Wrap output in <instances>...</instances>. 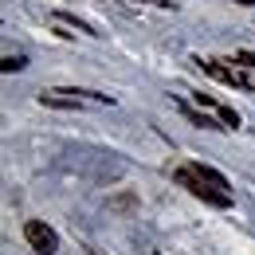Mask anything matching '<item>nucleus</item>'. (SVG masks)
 <instances>
[{
    "label": "nucleus",
    "mask_w": 255,
    "mask_h": 255,
    "mask_svg": "<svg viewBox=\"0 0 255 255\" xmlns=\"http://www.w3.org/2000/svg\"><path fill=\"white\" fill-rule=\"evenodd\" d=\"M177 185H181V189H189L196 200L212 204V208H228V204H232V192H224V189H216V185H208L204 177H196V173H192V165H181V169H177Z\"/></svg>",
    "instance_id": "nucleus-1"
},
{
    "label": "nucleus",
    "mask_w": 255,
    "mask_h": 255,
    "mask_svg": "<svg viewBox=\"0 0 255 255\" xmlns=\"http://www.w3.org/2000/svg\"><path fill=\"white\" fill-rule=\"evenodd\" d=\"M24 240H28V248L35 255H55L59 252V236H55V228L43 220H24Z\"/></svg>",
    "instance_id": "nucleus-2"
},
{
    "label": "nucleus",
    "mask_w": 255,
    "mask_h": 255,
    "mask_svg": "<svg viewBox=\"0 0 255 255\" xmlns=\"http://www.w3.org/2000/svg\"><path fill=\"white\" fill-rule=\"evenodd\" d=\"M196 63L204 67L216 83H224V87H240V91H252V75L244 71V67H224L220 59H196Z\"/></svg>",
    "instance_id": "nucleus-3"
},
{
    "label": "nucleus",
    "mask_w": 255,
    "mask_h": 255,
    "mask_svg": "<svg viewBox=\"0 0 255 255\" xmlns=\"http://www.w3.org/2000/svg\"><path fill=\"white\" fill-rule=\"evenodd\" d=\"M192 173H196V177H204V181H208V185H216V189L232 192V189H228V181H224V177L212 169V165H204V161H192Z\"/></svg>",
    "instance_id": "nucleus-4"
},
{
    "label": "nucleus",
    "mask_w": 255,
    "mask_h": 255,
    "mask_svg": "<svg viewBox=\"0 0 255 255\" xmlns=\"http://www.w3.org/2000/svg\"><path fill=\"white\" fill-rule=\"evenodd\" d=\"M59 24H71L75 32H87V35H98L95 24H87V20H79V16H71V12H59Z\"/></svg>",
    "instance_id": "nucleus-5"
},
{
    "label": "nucleus",
    "mask_w": 255,
    "mask_h": 255,
    "mask_svg": "<svg viewBox=\"0 0 255 255\" xmlns=\"http://www.w3.org/2000/svg\"><path fill=\"white\" fill-rule=\"evenodd\" d=\"M216 118H220L224 126H232V129L240 126V114H236V110H232V106H216Z\"/></svg>",
    "instance_id": "nucleus-6"
},
{
    "label": "nucleus",
    "mask_w": 255,
    "mask_h": 255,
    "mask_svg": "<svg viewBox=\"0 0 255 255\" xmlns=\"http://www.w3.org/2000/svg\"><path fill=\"white\" fill-rule=\"evenodd\" d=\"M4 75H12V71H24V67H28V59H24V55H4Z\"/></svg>",
    "instance_id": "nucleus-7"
},
{
    "label": "nucleus",
    "mask_w": 255,
    "mask_h": 255,
    "mask_svg": "<svg viewBox=\"0 0 255 255\" xmlns=\"http://www.w3.org/2000/svg\"><path fill=\"white\" fill-rule=\"evenodd\" d=\"M185 114H189V122H196V126H204V129H220L212 118H204V114H196V110H185Z\"/></svg>",
    "instance_id": "nucleus-8"
},
{
    "label": "nucleus",
    "mask_w": 255,
    "mask_h": 255,
    "mask_svg": "<svg viewBox=\"0 0 255 255\" xmlns=\"http://www.w3.org/2000/svg\"><path fill=\"white\" fill-rule=\"evenodd\" d=\"M133 4H153V8H169V12H173V8H177V4H173V0H133Z\"/></svg>",
    "instance_id": "nucleus-9"
},
{
    "label": "nucleus",
    "mask_w": 255,
    "mask_h": 255,
    "mask_svg": "<svg viewBox=\"0 0 255 255\" xmlns=\"http://www.w3.org/2000/svg\"><path fill=\"white\" fill-rule=\"evenodd\" d=\"M110 204H114V208H133V204H137V200H133V196H114V200H110Z\"/></svg>",
    "instance_id": "nucleus-10"
},
{
    "label": "nucleus",
    "mask_w": 255,
    "mask_h": 255,
    "mask_svg": "<svg viewBox=\"0 0 255 255\" xmlns=\"http://www.w3.org/2000/svg\"><path fill=\"white\" fill-rule=\"evenodd\" d=\"M236 59H240V67H255V51H240Z\"/></svg>",
    "instance_id": "nucleus-11"
},
{
    "label": "nucleus",
    "mask_w": 255,
    "mask_h": 255,
    "mask_svg": "<svg viewBox=\"0 0 255 255\" xmlns=\"http://www.w3.org/2000/svg\"><path fill=\"white\" fill-rule=\"evenodd\" d=\"M192 98H196L200 106H220V102H216V98H212V95H192Z\"/></svg>",
    "instance_id": "nucleus-12"
}]
</instances>
